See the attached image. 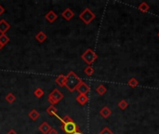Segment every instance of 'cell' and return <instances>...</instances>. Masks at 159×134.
<instances>
[{"mask_svg":"<svg viewBox=\"0 0 159 134\" xmlns=\"http://www.w3.org/2000/svg\"><path fill=\"white\" fill-rule=\"evenodd\" d=\"M82 82V79L78 77V75L71 71L69 74L66 75V83H65V87L67 88V89L71 92H74L78 87V85Z\"/></svg>","mask_w":159,"mask_h":134,"instance_id":"1","label":"cell"},{"mask_svg":"<svg viewBox=\"0 0 159 134\" xmlns=\"http://www.w3.org/2000/svg\"><path fill=\"white\" fill-rule=\"evenodd\" d=\"M81 58L87 64H88V66H90L97 60L98 55L96 54V52L93 50H91V48H87V50L81 55Z\"/></svg>","mask_w":159,"mask_h":134,"instance_id":"2","label":"cell"},{"mask_svg":"<svg viewBox=\"0 0 159 134\" xmlns=\"http://www.w3.org/2000/svg\"><path fill=\"white\" fill-rule=\"evenodd\" d=\"M63 99V94L57 88L53 89V90L50 93L48 97H47V101L51 105L57 104Z\"/></svg>","mask_w":159,"mask_h":134,"instance_id":"3","label":"cell"},{"mask_svg":"<svg viewBox=\"0 0 159 134\" xmlns=\"http://www.w3.org/2000/svg\"><path fill=\"white\" fill-rule=\"evenodd\" d=\"M95 17H96V15L94 14V13L92 12L89 8H86L85 10L80 13V15H79V19L82 20V21L85 24H89L90 22L95 19Z\"/></svg>","mask_w":159,"mask_h":134,"instance_id":"4","label":"cell"},{"mask_svg":"<svg viewBox=\"0 0 159 134\" xmlns=\"http://www.w3.org/2000/svg\"><path fill=\"white\" fill-rule=\"evenodd\" d=\"M61 128H63V129L66 134H73V133L79 131L77 125L74 121H70V122H67L65 124H63L61 125Z\"/></svg>","mask_w":159,"mask_h":134,"instance_id":"5","label":"cell"},{"mask_svg":"<svg viewBox=\"0 0 159 134\" xmlns=\"http://www.w3.org/2000/svg\"><path fill=\"white\" fill-rule=\"evenodd\" d=\"M76 90H77L79 92V94H84V95H87L88 92H89L90 88L88 87V85L86 84L85 82H81L80 84L78 85V87L76 88Z\"/></svg>","mask_w":159,"mask_h":134,"instance_id":"6","label":"cell"},{"mask_svg":"<svg viewBox=\"0 0 159 134\" xmlns=\"http://www.w3.org/2000/svg\"><path fill=\"white\" fill-rule=\"evenodd\" d=\"M10 29V24L6 20H0V34L6 35V33Z\"/></svg>","mask_w":159,"mask_h":134,"instance_id":"7","label":"cell"},{"mask_svg":"<svg viewBox=\"0 0 159 134\" xmlns=\"http://www.w3.org/2000/svg\"><path fill=\"white\" fill-rule=\"evenodd\" d=\"M61 16H63V19H65L66 21H70L74 16V13L72 10H71V8H67L66 10H64L63 11V13H61Z\"/></svg>","mask_w":159,"mask_h":134,"instance_id":"8","label":"cell"},{"mask_svg":"<svg viewBox=\"0 0 159 134\" xmlns=\"http://www.w3.org/2000/svg\"><path fill=\"white\" fill-rule=\"evenodd\" d=\"M45 18H46V20L47 21H50V22H54L57 19H58V15L56 14V13L53 11V10H50L48 11L47 14L45 15Z\"/></svg>","mask_w":159,"mask_h":134,"instance_id":"9","label":"cell"},{"mask_svg":"<svg viewBox=\"0 0 159 134\" xmlns=\"http://www.w3.org/2000/svg\"><path fill=\"white\" fill-rule=\"evenodd\" d=\"M51 127L50 126V124H48L47 122H43L40 126L38 127V129L43 134H47L48 132H50Z\"/></svg>","mask_w":159,"mask_h":134,"instance_id":"10","label":"cell"},{"mask_svg":"<svg viewBox=\"0 0 159 134\" xmlns=\"http://www.w3.org/2000/svg\"><path fill=\"white\" fill-rule=\"evenodd\" d=\"M56 84L60 87H65V83H66V75H60L59 77H57L55 79Z\"/></svg>","mask_w":159,"mask_h":134,"instance_id":"11","label":"cell"},{"mask_svg":"<svg viewBox=\"0 0 159 134\" xmlns=\"http://www.w3.org/2000/svg\"><path fill=\"white\" fill-rule=\"evenodd\" d=\"M100 115L104 118H107L108 117L112 115V111L110 108H108L107 106H104L103 108H101V110L100 111Z\"/></svg>","mask_w":159,"mask_h":134,"instance_id":"12","label":"cell"},{"mask_svg":"<svg viewBox=\"0 0 159 134\" xmlns=\"http://www.w3.org/2000/svg\"><path fill=\"white\" fill-rule=\"evenodd\" d=\"M76 102H78L79 104L84 105L88 102V97L87 95H84V94H79L76 97Z\"/></svg>","mask_w":159,"mask_h":134,"instance_id":"13","label":"cell"},{"mask_svg":"<svg viewBox=\"0 0 159 134\" xmlns=\"http://www.w3.org/2000/svg\"><path fill=\"white\" fill-rule=\"evenodd\" d=\"M47 35L43 32V31H40V32H38L36 34V35H35V39L37 40V41L39 43H43V42H45L46 41V39H47Z\"/></svg>","mask_w":159,"mask_h":134,"instance_id":"14","label":"cell"},{"mask_svg":"<svg viewBox=\"0 0 159 134\" xmlns=\"http://www.w3.org/2000/svg\"><path fill=\"white\" fill-rule=\"evenodd\" d=\"M28 115L33 121H35V120H37L39 118V117H40V114H39V112H37V110L32 109L30 111V113L28 114Z\"/></svg>","mask_w":159,"mask_h":134,"instance_id":"15","label":"cell"},{"mask_svg":"<svg viewBox=\"0 0 159 134\" xmlns=\"http://www.w3.org/2000/svg\"><path fill=\"white\" fill-rule=\"evenodd\" d=\"M8 42H10V37L7 35H0V46L1 48L5 47Z\"/></svg>","mask_w":159,"mask_h":134,"instance_id":"16","label":"cell"},{"mask_svg":"<svg viewBox=\"0 0 159 134\" xmlns=\"http://www.w3.org/2000/svg\"><path fill=\"white\" fill-rule=\"evenodd\" d=\"M57 112H58V110H57V108L54 105H50L47 108V113L50 115V117H56Z\"/></svg>","mask_w":159,"mask_h":134,"instance_id":"17","label":"cell"},{"mask_svg":"<svg viewBox=\"0 0 159 134\" xmlns=\"http://www.w3.org/2000/svg\"><path fill=\"white\" fill-rule=\"evenodd\" d=\"M5 99L8 104H13V102L16 101V97H15L14 94H13V93L10 92V93H8L7 94V96L5 97Z\"/></svg>","mask_w":159,"mask_h":134,"instance_id":"18","label":"cell"},{"mask_svg":"<svg viewBox=\"0 0 159 134\" xmlns=\"http://www.w3.org/2000/svg\"><path fill=\"white\" fill-rule=\"evenodd\" d=\"M139 10L141 11V12H147L149 10H150V7L147 3H145V2H141L140 4V6H139Z\"/></svg>","mask_w":159,"mask_h":134,"instance_id":"19","label":"cell"},{"mask_svg":"<svg viewBox=\"0 0 159 134\" xmlns=\"http://www.w3.org/2000/svg\"><path fill=\"white\" fill-rule=\"evenodd\" d=\"M96 91H97V93H98L99 95H103L104 93L107 91V89H106V88L103 86V85H100V86L97 87Z\"/></svg>","mask_w":159,"mask_h":134,"instance_id":"20","label":"cell"},{"mask_svg":"<svg viewBox=\"0 0 159 134\" xmlns=\"http://www.w3.org/2000/svg\"><path fill=\"white\" fill-rule=\"evenodd\" d=\"M34 95L36 97V98H41L43 95H44V90L41 88H37L34 89Z\"/></svg>","mask_w":159,"mask_h":134,"instance_id":"21","label":"cell"},{"mask_svg":"<svg viewBox=\"0 0 159 134\" xmlns=\"http://www.w3.org/2000/svg\"><path fill=\"white\" fill-rule=\"evenodd\" d=\"M84 73L87 75H88V77H90V75L94 74V68L92 66H87L85 68V70H84Z\"/></svg>","mask_w":159,"mask_h":134,"instance_id":"22","label":"cell"},{"mask_svg":"<svg viewBox=\"0 0 159 134\" xmlns=\"http://www.w3.org/2000/svg\"><path fill=\"white\" fill-rule=\"evenodd\" d=\"M118 106L121 110H125L127 107L129 106V104H127V102L126 100H121L118 102Z\"/></svg>","mask_w":159,"mask_h":134,"instance_id":"23","label":"cell"},{"mask_svg":"<svg viewBox=\"0 0 159 134\" xmlns=\"http://www.w3.org/2000/svg\"><path fill=\"white\" fill-rule=\"evenodd\" d=\"M129 87H131V88H136L139 85V82L136 78L132 77L129 80Z\"/></svg>","mask_w":159,"mask_h":134,"instance_id":"24","label":"cell"},{"mask_svg":"<svg viewBox=\"0 0 159 134\" xmlns=\"http://www.w3.org/2000/svg\"><path fill=\"white\" fill-rule=\"evenodd\" d=\"M57 117L58 118H60L58 115H56ZM60 120H61V124H65V123H67V122H70V121H73V119L71 118L69 115H65V117H63V118H60Z\"/></svg>","mask_w":159,"mask_h":134,"instance_id":"25","label":"cell"},{"mask_svg":"<svg viewBox=\"0 0 159 134\" xmlns=\"http://www.w3.org/2000/svg\"><path fill=\"white\" fill-rule=\"evenodd\" d=\"M99 134H114L111 129H110L109 128H107V127H105L103 131H101Z\"/></svg>","mask_w":159,"mask_h":134,"instance_id":"26","label":"cell"},{"mask_svg":"<svg viewBox=\"0 0 159 134\" xmlns=\"http://www.w3.org/2000/svg\"><path fill=\"white\" fill-rule=\"evenodd\" d=\"M47 134H58V131H57V129L54 128H51L50 132H48Z\"/></svg>","mask_w":159,"mask_h":134,"instance_id":"27","label":"cell"},{"mask_svg":"<svg viewBox=\"0 0 159 134\" xmlns=\"http://www.w3.org/2000/svg\"><path fill=\"white\" fill-rule=\"evenodd\" d=\"M4 12H5V8H4L3 6L0 5V16L4 14Z\"/></svg>","mask_w":159,"mask_h":134,"instance_id":"28","label":"cell"},{"mask_svg":"<svg viewBox=\"0 0 159 134\" xmlns=\"http://www.w3.org/2000/svg\"><path fill=\"white\" fill-rule=\"evenodd\" d=\"M6 134H18V133L14 131V129H10V131L8 132H7Z\"/></svg>","mask_w":159,"mask_h":134,"instance_id":"29","label":"cell"},{"mask_svg":"<svg viewBox=\"0 0 159 134\" xmlns=\"http://www.w3.org/2000/svg\"><path fill=\"white\" fill-rule=\"evenodd\" d=\"M73 134H83V133H82V132H80V131H76V132H74V133H73Z\"/></svg>","mask_w":159,"mask_h":134,"instance_id":"30","label":"cell"},{"mask_svg":"<svg viewBox=\"0 0 159 134\" xmlns=\"http://www.w3.org/2000/svg\"><path fill=\"white\" fill-rule=\"evenodd\" d=\"M157 35H158V37H159V33H158V34H157Z\"/></svg>","mask_w":159,"mask_h":134,"instance_id":"31","label":"cell"},{"mask_svg":"<svg viewBox=\"0 0 159 134\" xmlns=\"http://www.w3.org/2000/svg\"><path fill=\"white\" fill-rule=\"evenodd\" d=\"M1 48H1V46H0V50H1Z\"/></svg>","mask_w":159,"mask_h":134,"instance_id":"32","label":"cell"}]
</instances>
